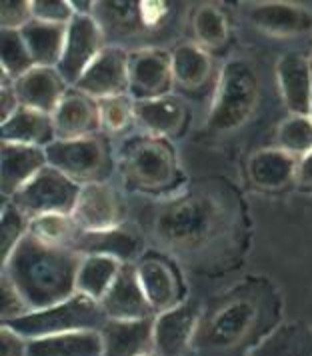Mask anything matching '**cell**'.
<instances>
[{
  "label": "cell",
  "mask_w": 312,
  "mask_h": 356,
  "mask_svg": "<svg viewBox=\"0 0 312 356\" xmlns=\"http://www.w3.org/2000/svg\"><path fill=\"white\" fill-rule=\"evenodd\" d=\"M83 254L38 241L31 232L2 262V275L10 278L28 312L44 310L76 294V276Z\"/></svg>",
  "instance_id": "obj_3"
},
{
  "label": "cell",
  "mask_w": 312,
  "mask_h": 356,
  "mask_svg": "<svg viewBox=\"0 0 312 356\" xmlns=\"http://www.w3.org/2000/svg\"><path fill=\"white\" fill-rule=\"evenodd\" d=\"M0 65L2 74L10 81H17L31 72L34 66V58L26 47L20 31H2L0 38Z\"/></svg>",
  "instance_id": "obj_35"
},
{
  "label": "cell",
  "mask_w": 312,
  "mask_h": 356,
  "mask_svg": "<svg viewBox=\"0 0 312 356\" xmlns=\"http://www.w3.org/2000/svg\"><path fill=\"white\" fill-rule=\"evenodd\" d=\"M18 108H20V100H18L17 90H15V81H10L8 76L2 74V86H0V116H2V122L8 120Z\"/></svg>",
  "instance_id": "obj_42"
},
{
  "label": "cell",
  "mask_w": 312,
  "mask_h": 356,
  "mask_svg": "<svg viewBox=\"0 0 312 356\" xmlns=\"http://www.w3.org/2000/svg\"><path fill=\"white\" fill-rule=\"evenodd\" d=\"M172 79L186 90L200 88L211 76V56L198 44H181L170 52Z\"/></svg>",
  "instance_id": "obj_29"
},
{
  "label": "cell",
  "mask_w": 312,
  "mask_h": 356,
  "mask_svg": "<svg viewBox=\"0 0 312 356\" xmlns=\"http://www.w3.org/2000/svg\"><path fill=\"white\" fill-rule=\"evenodd\" d=\"M192 31L200 49L218 50L229 40V22L222 10L214 4H202L192 20Z\"/></svg>",
  "instance_id": "obj_33"
},
{
  "label": "cell",
  "mask_w": 312,
  "mask_h": 356,
  "mask_svg": "<svg viewBox=\"0 0 312 356\" xmlns=\"http://www.w3.org/2000/svg\"><path fill=\"white\" fill-rule=\"evenodd\" d=\"M298 159L280 148L256 150L248 161V178L264 191H280L296 180Z\"/></svg>",
  "instance_id": "obj_24"
},
{
  "label": "cell",
  "mask_w": 312,
  "mask_h": 356,
  "mask_svg": "<svg viewBox=\"0 0 312 356\" xmlns=\"http://www.w3.org/2000/svg\"><path fill=\"white\" fill-rule=\"evenodd\" d=\"M245 15L254 29L277 38H295L312 33V13L300 4L250 2Z\"/></svg>",
  "instance_id": "obj_16"
},
{
  "label": "cell",
  "mask_w": 312,
  "mask_h": 356,
  "mask_svg": "<svg viewBox=\"0 0 312 356\" xmlns=\"http://www.w3.org/2000/svg\"><path fill=\"white\" fill-rule=\"evenodd\" d=\"M31 10L36 20L50 24H66V26L76 15L72 4L65 0H31Z\"/></svg>",
  "instance_id": "obj_38"
},
{
  "label": "cell",
  "mask_w": 312,
  "mask_h": 356,
  "mask_svg": "<svg viewBox=\"0 0 312 356\" xmlns=\"http://www.w3.org/2000/svg\"><path fill=\"white\" fill-rule=\"evenodd\" d=\"M106 47V36L99 20L92 15H74L66 31L65 52L56 70L63 74L68 86H74Z\"/></svg>",
  "instance_id": "obj_9"
},
{
  "label": "cell",
  "mask_w": 312,
  "mask_h": 356,
  "mask_svg": "<svg viewBox=\"0 0 312 356\" xmlns=\"http://www.w3.org/2000/svg\"><path fill=\"white\" fill-rule=\"evenodd\" d=\"M188 356H192V355H188Z\"/></svg>",
  "instance_id": "obj_47"
},
{
  "label": "cell",
  "mask_w": 312,
  "mask_h": 356,
  "mask_svg": "<svg viewBox=\"0 0 312 356\" xmlns=\"http://www.w3.org/2000/svg\"><path fill=\"white\" fill-rule=\"evenodd\" d=\"M118 166L126 184L145 193L165 191L179 178V162L172 145L168 138L148 132L122 143Z\"/></svg>",
  "instance_id": "obj_5"
},
{
  "label": "cell",
  "mask_w": 312,
  "mask_h": 356,
  "mask_svg": "<svg viewBox=\"0 0 312 356\" xmlns=\"http://www.w3.org/2000/svg\"><path fill=\"white\" fill-rule=\"evenodd\" d=\"M31 232V218L17 209L10 200L2 204V218H0V259L6 262L15 252L18 243Z\"/></svg>",
  "instance_id": "obj_36"
},
{
  "label": "cell",
  "mask_w": 312,
  "mask_h": 356,
  "mask_svg": "<svg viewBox=\"0 0 312 356\" xmlns=\"http://www.w3.org/2000/svg\"><path fill=\"white\" fill-rule=\"evenodd\" d=\"M136 122L154 136H174L179 134L186 120V106L182 98L166 95L150 100H134Z\"/></svg>",
  "instance_id": "obj_23"
},
{
  "label": "cell",
  "mask_w": 312,
  "mask_h": 356,
  "mask_svg": "<svg viewBox=\"0 0 312 356\" xmlns=\"http://www.w3.org/2000/svg\"><path fill=\"white\" fill-rule=\"evenodd\" d=\"M311 60H312V58H311Z\"/></svg>",
  "instance_id": "obj_48"
},
{
  "label": "cell",
  "mask_w": 312,
  "mask_h": 356,
  "mask_svg": "<svg viewBox=\"0 0 312 356\" xmlns=\"http://www.w3.org/2000/svg\"><path fill=\"white\" fill-rule=\"evenodd\" d=\"M152 236L198 273L236 264L245 250V207L222 180H206L166 200L152 216Z\"/></svg>",
  "instance_id": "obj_1"
},
{
  "label": "cell",
  "mask_w": 312,
  "mask_h": 356,
  "mask_svg": "<svg viewBox=\"0 0 312 356\" xmlns=\"http://www.w3.org/2000/svg\"><path fill=\"white\" fill-rule=\"evenodd\" d=\"M81 188L79 182L49 164L8 200L31 220L42 214H72Z\"/></svg>",
  "instance_id": "obj_8"
},
{
  "label": "cell",
  "mask_w": 312,
  "mask_h": 356,
  "mask_svg": "<svg viewBox=\"0 0 312 356\" xmlns=\"http://www.w3.org/2000/svg\"><path fill=\"white\" fill-rule=\"evenodd\" d=\"M92 17L99 20L104 36L126 38L145 29L138 2H95Z\"/></svg>",
  "instance_id": "obj_31"
},
{
  "label": "cell",
  "mask_w": 312,
  "mask_h": 356,
  "mask_svg": "<svg viewBox=\"0 0 312 356\" xmlns=\"http://www.w3.org/2000/svg\"><path fill=\"white\" fill-rule=\"evenodd\" d=\"M100 307L108 321H140L156 316L140 286L136 262H122L115 284L100 300Z\"/></svg>",
  "instance_id": "obj_15"
},
{
  "label": "cell",
  "mask_w": 312,
  "mask_h": 356,
  "mask_svg": "<svg viewBox=\"0 0 312 356\" xmlns=\"http://www.w3.org/2000/svg\"><path fill=\"white\" fill-rule=\"evenodd\" d=\"M138 6H140L142 24L148 31H154L156 26H161L170 10L166 2H138Z\"/></svg>",
  "instance_id": "obj_43"
},
{
  "label": "cell",
  "mask_w": 312,
  "mask_h": 356,
  "mask_svg": "<svg viewBox=\"0 0 312 356\" xmlns=\"http://www.w3.org/2000/svg\"><path fill=\"white\" fill-rule=\"evenodd\" d=\"M309 116H311V118H312V100H311V113H309Z\"/></svg>",
  "instance_id": "obj_46"
},
{
  "label": "cell",
  "mask_w": 312,
  "mask_h": 356,
  "mask_svg": "<svg viewBox=\"0 0 312 356\" xmlns=\"http://www.w3.org/2000/svg\"><path fill=\"white\" fill-rule=\"evenodd\" d=\"M129 60L131 52L108 44L72 88L95 100L129 95Z\"/></svg>",
  "instance_id": "obj_11"
},
{
  "label": "cell",
  "mask_w": 312,
  "mask_h": 356,
  "mask_svg": "<svg viewBox=\"0 0 312 356\" xmlns=\"http://www.w3.org/2000/svg\"><path fill=\"white\" fill-rule=\"evenodd\" d=\"M102 356H145L154 353V316L108 321L100 330Z\"/></svg>",
  "instance_id": "obj_19"
},
{
  "label": "cell",
  "mask_w": 312,
  "mask_h": 356,
  "mask_svg": "<svg viewBox=\"0 0 312 356\" xmlns=\"http://www.w3.org/2000/svg\"><path fill=\"white\" fill-rule=\"evenodd\" d=\"M296 180H298L300 186L312 188V152H309L306 156H302V159L298 161Z\"/></svg>",
  "instance_id": "obj_44"
},
{
  "label": "cell",
  "mask_w": 312,
  "mask_h": 356,
  "mask_svg": "<svg viewBox=\"0 0 312 356\" xmlns=\"http://www.w3.org/2000/svg\"><path fill=\"white\" fill-rule=\"evenodd\" d=\"M108 323V316L100 307L99 300H92L76 292L74 296L66 298L54 307L28 312L20 318L2 323L13 328L22 339L34 340L66 334V332H81V330H97L100 332L102 326Z\"/></svg>",
  "instance_id": "obj_6"
},
{
  "label": "cell",
  "mask_w": 312,
  "mask_h": 356,
  "mask_svg": "<svg viewBox=\"0 0 312 356\" xmlns=\"http://www.w3.org/2000/svg\"><path fill=\"white\" fill-rule=\"evenodd\" d=\"M72 216L79 222V227L88 232L110 230L122 227L124 204L108 182H92L81 188Z\"/></svg>",
  "instance_id": "obj_14"
},
{
  "label": "cell",
  "mask_w": 312,
  "mask_h": 356,
  "mask_svg": "<svg viewBox=\"0 0 312 356\" xmlns=\"http://www.w3.org/2000/svg\"><path fill=\"white\" fill-rule=\"evenodd\" d=\"M170 54L161 49L131 52L129 60V95L134 100H150L170 95L172 88Z\"/></svg>",
  "instance_id": "obj_12"
},
{
  "label": "cell",
  "mask_w": 312,
  "mask_h": 356,
  "mask_svg": "<svg viewBox=\"0 0 312 356\" xmlns=\"http://www.w3.org/2000/svg\"><path fill=\"white\" fill-rule=\"evenodd\" d=\"M66 31V24H50L36 18H33L24 29H20V34L33 54L34 65L47 68L58 66L65 52Z\"/></svg>",
  "instance_id": "obj_26"
},
{
  "label": "cell",
  "mask_w": 312,
  "mask_h": 356,
  "mask_svg": "<svg viewBox=\"0 0 312 356\" xmlns=\"http://www.w3.org/2000/svg\"><path fill=\"white\" fill-rule=\"evenodd\" d=\"M2 168H0V191L2 196L13 198L18 191L31 182L42 168L49 166L47 150L40 146L2 143Z\"/></svg>",
  "instance_id": "obj_20"
},
{
  "label": "cell",
  "mask_w": 312,
  "mask_h": 356,
  "mask_svg": "<svg viewBox=\"0 0 312 356\" xmlns=\"http://www.w3.org/2000/svg\"><path fill=\"white\" fill-rule=\"evenodd\" d=\"M145 356H158L156 353H150V355H145Z\"/></svg>",
  "instance_id": "obj_45"
},
{
  "label": "cell",
  "mask_w": 312,
  "mask_h": 356,
  "mask_svg": "<svg viewBox=\"0 0 312 356\" xmlns=\"http://www.w3.org/2000/svg\"><path fill=\"white\" fill-rule=\"evenodd\" d=\"M202 305L198 300H184L179 307L154 316V353L158 356L192 355Z\"/></svg>",
  "instance_id": "obj_10"
},
{
  "label": "cell",
  "mask_w": 312,
  "mask_h": 356,
  "mask_svg": "<svg viewBox=\"0 0 312 356\" xmlns=\"http://www.w3.org/2000/svg\"><path fill=\"white\" fill-rule=\"evenodd\" d=\"M136 273L156 314L184 302V284L179 268L168 259L161 254H147L136 262Z\"/></svg>",
  "instance_id": "obj_13"
},
{
  "label": "cell",
  "mask_w": 312,
  "mask_h": 356,
  "mask_svg": "<svg viewBox=\"0 0 312 356\" xmlns=\"http://www.w3.org/2000/svg\"><path fill=\"white\" fill-rule=\"evenodd\" d=\"M248 356H312V324H280Z\"/></svg>",
  "instance_id": "obj_28"
},
{
  "label": "cell",
  "mask_w": 312,
  "mask_h": 356,
  "mask_svg": "<svg viewBox=\"0 0 312 356\" xmlns=\"http://www.w3.org/2000/svg\"><path fill=\"white\" fill-rule=\"evenodd\" d=\"M140 246V238L134 230L116 227L97 232L83 230L72 244V250L83 257H113L120 262H134Z\"/></svg>",
  "instance_id": "obj_22"
},
{
  "label": "cell",
  "mask_w": 312,
  "mask_h": 356,
  "mask_svg": "<svg viewBox=\"0 0 312 356\" xmlns=\"http://www.w3.org/2000/svg\"><path fill=\"white\" fill-rule=\"evenodd\" d=\"M277 82L290 114H309L312 100V60L302 54H284L277 63Z\"/></svg>",
  "instance_id": "obj_21"
},
{
  "label": "cell",
  "mask_w": 312,
  "mask_h": 356,
  "mask_svg": "<svg viewBox=\"0 0 312 356\" xmlns=\"http://www.w3.org/2000/svg\"><path fill=\"white\" fill-rule=\"evenodd\" d=\"M2 31H20L33 20L28 0H4L0 8Z\"/></svg>",
  "instance_id": "obj_40"
},
{
  "label": "cell",
  "mask_w": 312,
  "mask_h": 356,
  "mask_svg": "<svg viewBox=\"0 0 312 356\" xmlns=\"http://www.w3.org/2000/svg\"><path fill=\"white\" fill-rule=\"evenodd\" d=\"M44 150L50 166L81 186L106 182L113 172V152L100 134L76 140H54Z\"/></svg>",
  "instance_id": "obj_7"
},
{
  "label": "cell",
  "mask_w": 312,
  "mask_h": 356,
  "mask_svg": "<svg viewBox=\"0 0 312 356\" xmlns=\"http://www.w3.org/2000/svg\"><path fill=\"white\" fill-rule=\"evenodd\" d=\"M99 102L102 132H124L136 120L134 116V98L131 95H120L97 100Z\"/></svg>",
  "instance_id": "obj_37"
},
{
  "label": "cell",
  "mask_w": 312,
  "mask_h": 356,
  "mask_svg": "<svg viewBox=\"0 0 312 356\" xmlns=\"http://www.w3.org/2000/svg\"><path fill=\"white\" fill-rule=\"evenodd\" d=\"M15 90L20 106H28L52 116L70 86L56 68L34 66L31 72L15 81Z\"/></svg>",
  "instance_id": "obj_18"
},
{
  "label": "cell",
  "mask_w": 312,
  "mask_h": 356,
  "mask_svg": "<svg viewBox=\"0 0 312 356\" xmlns=\"http://www.w3.org/2000/svg\"><path fill=\"white\" fill-rule=\"evenodd\" d=\"M0 356H28V340L22 339L13 328H0Z\"/></svg>",
  "instance_id": "obj_41"
},
{
  "label": "cell",
  "mask_w": 312,
  "mask_h": 356,
  "mask_svg": "<svg viewBox=\"0 0 312 356\" xmlns=\"http://www.w3.org/2000/svg\"><path fill=\"white\" fill-rule=\"evenodd\" d=\"M122 262L113 257H84L76 276V292L92 300H102L115 284Z\"/></svg>",
  "instance_id": "obj_30"
},
{
  "label": "cell",
  "mask_w": 312,
  "mask_h": 356,
  "mask_svg": "<svg viewBox=\"0 0 312 356\" xmlns=\"http://www.w3.org/2000/svg\"><path fill=\"white\" fill-rule=\"evenodd\" d=\"M83 228L72 214H42L31 220V234L38 241L54 246H66L72 250V244L79 238Z\"/></svg>",
  "instance_id": "obj_32"
},
{
  "label": "cell",
  "mask_w": 312,
  "mask_h": 356,
  "mask_svg": "<svg viewBox=\"0 0 312 356\" xmlns=\"http://www.w3.org/2000/svg\"><path fill=\"white\" fill-rule=\"evenodd\" d=\"M0 132H2V143H13V145L47 148L56 140L52 116L28 106H20L8 120H4Z\"/></svg>",
  "instance_id": "obj_25"
},
{
  "label": "cell",
  "mask_w": 312,
  "mask_h": 356,
  "mask_svg": "<svg viewBox=\"0 0 312 356\" xmlns=\"http://www.w3.org/2000/svg\"><path fill=\"white\" fill-rule=\"evenodd\" d=\"M261 102V79L254 66L243 58H232L222 66L206 129L227 134L243 129Z\"/></svg>",
  "instance_id": "obj_4"
},
{
  "label": "cell",
  "mask_w": 312,
  "mask_h": 356,
  "mask_svg": "<svg viewBox=\"0 0 312 356\" xmlns=\"http://www.w3.org/2000/svg\"><path fill=\"white\" fill-rule=\"evenodd\" d=\"M0 314H2V323L20 318L24 314H28V307L24 305L22 296L18 294L17 286L10 282V278L2 275L0 278Z\"/></svg>",
  "instance_id": "obj_39"
},
{
  "label": "cell",
  "mask_w": 312,
  "mask_h": 356,
  "mask_svg": "<svg viewBox=\"0 0 312 356\" xmlns=\"http://www.w3.org/2000/svg\"><path fill=\"white\" fill-rule=\"evenodd\" d=\"M52 122H54L56 140L88 138V136H99L102 132L99 102L76 88H70L66 97L60 100L58 108L52 114Z\"/></svg>",
  "instance_id": "obj_17"
},
{
  "label": "cell",
  "mask_w": 312,
  "mask_h": 356,
  "mask_svg": "<svg viewBox=\"0 0 312 356\" xmlns=\"http://www.w3.org/2000/svg\"><path fill=\"white\" fill-rule=\"evenodd\" d=\"M28 356H102V337L97 330H81L28 340Z\"/></svg>",
  "instance_id": "obj_27"
},
{
  "label": "cell",
  "mask_w": 312,
  "mask_h": 356,
  "mask_svg": "<svg viewBox=\"0 0 312 356\" xmlns=\"http://www.w3.org/2000/svg\"><path fill=\"white\" fill-rule=\"evenodd\" d=\"M282 321L279 289L261 276L213 296L200 312L192 356H248Z\"/></svg>",
  "instance_id": "obj_2"
},
{
  "label": "cell",
  "mask_w": 312,
  "mask_h": 356,
  "mask_svg": "<svg viewBox=\"0 0 312 356\" xmlns=\"http://www.w3.org/2000/svg\"><path fill=\"white\" fill-rule=\"evenodd\" d=\"M277 146L280 150L302 159L312 152V118L309 114H290L277 130Z\"/></svg>",
  "instance_id": "obj_34"
}]
</instances>
